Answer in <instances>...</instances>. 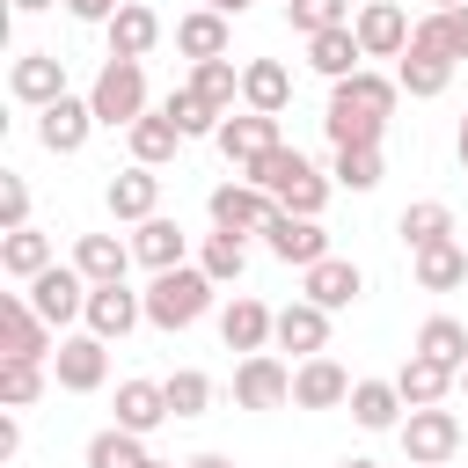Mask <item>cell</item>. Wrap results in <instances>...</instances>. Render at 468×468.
<instances>
[{
  "instance_id": "cell-57",
  "label": "cell",
  "mask_w": 468,
  "mask_h": 468,
  "mask_svg": "<svg viewBox=\"0 0 468 468\" xmlns=\"http://www.w3.org/2000/svg\"><path fill=\"white\" fill-rule=\"evenodd\" d=\"M461 388H468V366H461Z\"/></svg>"
},
{
  "instance_id": "cell-23",
  "label": "cell",
  "mask_w": 468,
  "mask_h": 468,
  "mask_svg": "<svg viewBox=\"0 0 468 468\" xmlns=\"http://www.w3.org/2000/svg\"><path fill=\"white\" fill-rule=\"evenodd\" d=\"M366 292V271L358 263H344V256H322L314 271H307V300L322 307V314H336V307H351Z\"/></svg>"
},
{
  "instance_id": "cell-11",
  "label": "cell",
  "mask_w": 468,
  "mask_h": 468,
  "mask_svg": "<svg viewBox=\"0 0 468 468\" xmlns=\"http://www.w3.org/2000/svg\"><path fill=\"white\" fill-rule=\"evenodd\" d=\"M278 146H285V139H278V117H263V110H241V117L219 124V154H227L241 176H249L263 154H278Z\"/></svg>"
},
{
  "instance_id": "cell-31",
  "label": "cell",
  "mask_w": 468,
  "mask_h": 468,
  "mask_svg": "<svg viewBox=\"0 0 468 468\" xmlns=\"http://www.w3.org/2000/svg\"><path fill=\"white\" fill-rule=\"evenodd\" d=\"M358 29H322V37H307V66L314 73H329V80H351L358 73Z\"/></svg>"
},
{
  "instance_id": "cell-16",
  "label": "cell",
  "mask_w": 468,
  "mask_h": 468,
  "mask_svg": "<svg viewBox=\"0 0 468 468\" xmlns=\"http://www.w3.org/2000/svg\"><path fill=\"white\" fill-rule=\"evenodd\" d=\"M88 132H95V102H80V95H58L51 110H37V139L51 154H80Z\"/></svg>"
},
{
  "instance_id": "cell-20",
  "label": "cell",
  "mask_w": 468,
  "mask_h": 468,
  "mask_svg": "<svg viewBox=\"0 0 468 468\" xmlns=\"http://www.w3.org/2000/svg\"><path fill=\"white\" fill-rule=\"evenodd\" d=\"M161 44V15L146 7V0H124L117 15H110V58H146Z\"/></svg>"
},
{
  "instance_id": "cell-54",
  "label": "cell",
  "mask_w": 468,
  "mask_h": 468,
  "mask_svg": "<svg viewBox=\"0 0 468 468\" xmlns=\"http://www.w3.org/2000/svg\"><path fill=\"white\" fill-rule=\"evenodd\" d=\"M336 468H380V461H358V453H351V461H336Z\"/></svg>"
},
{
  "instance_id": "cell-47",
  "label": "cell",
  "mask_w": 468,
  "mask_h": 468,
  "mask_svg": "<svg viewBox=\"0 0 468 468\" xmlns=\"http://www.w3.org/2000/svg\"><path fill=\"white\" fill-rule=\"evenodd\" d=\"M0 227H7V234L29 227V183H22V176H0Z\"/></svg>"
},
{
  "instance_id": "cell-35",
  "label": "cell",
  "mask_w": 468,
  "mask_h": 468,
  "mask_svg": "<svg viewBox=\"0 0 468 468\" xmlns=\"http://www.w3.org/2000/svg\"><path fill=\"white\" fill-rule=\"evenodd\" d=\"M0 271H7V278H22V285H29V278H44V271H51V234L15 227V234L0 241Z\"/></svg>"
},
{
  "instance_id": "cell-14",
  "label": "cell",
  "mask_w": 468,
  "mask_h": 468,
  "mask_svg": "<svg viewBox=\"0 0 468 468\" xmlns=\"http://www.w3.org/2000/svg\"><path fill=\"white\" fill-rule=\"evenodd\" d=\"M234 402H241V410H285V402H292V373H285L271 351H256V358L234 366Z\"/></svg>"
},
{
  "instance_id": "cell-8",
  "label": "cell",
  "mask_w": 468,
  "mask_h": 468,
  "mask_svg": "<svg viewBox=\"0 0 468 468\" xmlns=\"http://www.w3.org/2000/svg\"><path fill=\"white\" fill-rule=\"evenodd\" d=\"M7 95L29 102V110H51V102L66 95V58H58V51H22V58L7 66Z\"/></svg>"
},
{
  "instance_id": "cell-55",
  "label": "cell",
  "mask_w": 468,
  "mask_h": 468,
  "mask_svg": "<svg viewBox=\"0 0 468 468\" xmlns=\"http://www.w3.org/2000/svg\"><path fill=\"white\" fill-rule=\"evenodd\" d=\"M439 7H461V0H431V15H439Z\"/></svg>"
},
{
  "instance_id": "cell-51",
  "label": "cell",
  "mask_w": 468,
  "mask_h": 468,
  "mask_svg": "<svg viewBox=\"0 0 468 468\" xmlns=\"http://www.w3.org/2000/svg\"><path fill=\"white\" fill-rule=\"evenodd\" d=\"M453 154H461V168H468V117H461V132H453Z\"/></svg>"
},
{
  "instance_id": "cell-41",
  "label": "cell",
  "mask_w": 468,
  "mask_h": 468,
  "mask_svg": "<svg viewBox=\"0 0 468 468\" xmlns=\"http://www.w3.org/2000/svg\"><path fill=\"white\" fill-rule=\"evenodd\" d=\"M161 110L176 117V132H183V139H219V124H227V117H219V110H212L205 95H190V88H176V95H168Z\"/></svg>"
},
{
  "instance_id": "cell-25",
  "label": "cell",
  "mask_w": 468,
  "mask_h": 468,
  "mask_svg": "<svg viewBox=\"0 0 468 468\" xmlns=\"http://www.w3.org/2000/svg\"><path fill=\"white\" fill-rule=\"evenodd\" d=\"M241 102L263 110V117H285V102H292V73H285L278 58H249V66H241Z\"/></svg>"
},
{
  "instance_id": "cell-9",
  "label": "cell",
  "mask_w": 468,
  "mask_h": 468,
  "mask_svg": "<svg viewBox=\"0 0 468 468\" xmlns=\"http://www.w3.org/2000/svg\"><path fill=\"white\" fill-rule=\"evenodd\" d=\"M263 249H271L278 263H300V271H314V263L329 256V234H322V219H300V212H271V227H263Z\"/></svg>"
},
{
  "instance_id": "cell-26",
  "label": "cell",
  "mask_w": 468,
  "mask_h": 468,
  "mask_svg": "<svg viewBox=\"0 0 468 468\" xmlns=\"http://www.w3.org/2000/svg\"><path fill=\"white\" fill-rule=\"evenodd\" d=\"M395 95H402V80H388V73H351V80H329V102H344V110H373V117H395Z\"/></svg>"
},
{
  "instance_id": "cell-12",
  "label": "cell",
  "mask_w": 468,
  "mask_h": 468,
  "mask_svg": "<svg viewBox=\"0 0 468 468\" xmlns=\"http://www.w3.org/2000/svg\"><path fill=\"white\" fill-rule=\"evenodd\" d=\"M271 190H256V183H219L212 190V227L219 234H263L271 227Z\"/></svg>"
},
{
  "instance_id": "cell-5",
  "label": "cell",
  "mask_w": 468,
  "mask_h": 468,
  "mask_svg": "<svg viewBox=\"0 0 468 468\" xmlns=\"http://www.w3.org/2000/svg\"><path fill=\"white\" fill-rule=\"evenodd\" d=\"M88 292H95V285H88L73 263H51L44 278H29V307H37L51 329H66L73 314H88Z\"/></svg>"
},
{
  "instance_id": "cell-4",
  "label": "cell",
  "mask_w": 468,
  "mask_h": 468,
  "mask_svg": "<svg viewBox=\"0 0 468 468\" xmlns=\"http://www.w3.org/2000/svg\"><path fill=\"white\" fill-rule=\"evenodd\" d=\"M402 453H410V468H446L453 453H461V417L439 402V410H410L402 424Z\"/></svg>"
},
{
  "instance_id": "cell-28",
  "label": "cell",
  "mask_w": 468,
  "mask_h": 468,
  "mask_svg": "<svg viewBox=\"0 0 468 468\" xmlns=\"http://www.w3.org/2000/svg\"><path fill=\"white\" fill-rule=\"evenodd\" d=\"M161 417H168V388H161V380H117V424H124V431L146 439Z\"/></svg>"
},
{
  "instance_id": "cell-56",
  "label": "cell",
  "mask_w": 468,
  "mask_h": 468,
  "mask_svg": "<svg viewBox=\"0 0 468 468\" xmlns=\"http://www.w3.org/2000/svg\"><path fill=\"white\" fill-rule=\"evenodd\" d=\"M146 468H176V461H146Z\"/></svg>"
},
{
  "instance_id": "cell-42",
  "label": "cell",
  "mask_w": 468,
  "mask_h": 468,
  "mask_svg": "<svg viewBox=\"0 0 468 468\" xmlns=\"http://www.w3.org/2000/svg\"><path fill=\"white\" fill-rule=\"evenodd\" d=\"M417 37H424V44H439V51L461 66V58H468V0H461V7H439V15H424V22H417Z\"/></svg>"
},
{
  "instance_id": "cell-49",
  "label": "cell",
  "mask_w": 468,
  "mask_h": 468,
  "mask_svg": "<svg viewBox=\"0 0 468 468\" xmlns=\"http://www.w3.org/2000/svg\"><path fill=\"white\" fill-rule=\"evenodd\" d=\"M15 446H22V424H15V417H0V461H15Z\"/></svg>"
},
{
  "instance_id": "cell-45",
  "label": "cell",
  "mask_w": 468,
  "mask_h": 468,
  "mask_svg": "<svg viewBox=\"0 0 468 468\" xmlns=\"http://www.w3.org/2000/svg\"><path fill=\"white\" fill-rule=\"evenodd\" d=\"M380 146H351V154H336V168H329V183L336 190H380Z\"/></svg>"
},
{
  "instance_id": "cell-52",
  "label": "cell",
  "mask_w": 468,
  "mask_h": 468,
  "mask_svg": "<svg viewBox=\"0 0 468 468\" xmlns=\"http://www.w3.org/2000/svg\"><path fill=\"white\" fill-rule=\"evenodd\" d=\"M205 7H212V15H241L249 0H205Z\"/></svg>"
},
{
  "instance_id": "cell-22",
  "label": "cell",
  "mask_w": 468,
  "mask_h": 468,
  "mask_svg": "<svg viewBox=\"0 0 468 468\" xmlns=\"http://www.w3.org/2000/svg\"><path fill=\"white\" fill-rule=\"evenodd\" d=\"M124 263H132V241H117V234H80L73 241V271L88 285H124Z\"/></svg>"
},
{
  "instance_id": "cell-50",
  "label": "cell",
  "mask_w": 468,
  "mask_h": 468,
  "mask_svg": "<svg viewBox=\"0 0 468 468\" xmlns=\"http://www.w3.org/2000/svg\"><path fill=\"white\" fill-rule=\"evenodd\" d=\"M183 468H234V461H227V453H190Z\"/></svg>"
},
{
  "instance_id": "cell-19",
  "label": "cell",
  "mask_w": 468,
  "mask_h": 468,
  "mask_svg": "<svg viewBox=\"0 0 468 468\" xmlns=\"http://www.w3.org/2000/svg\"><path fill=\"white\" fill-rule=\"evenodd\" d=\"M271 344L278 351H300V358H322L329 351V314L314 300H292V307H278V336Z\"/></svg>"
},
{
  "instance_id": "cell-27",
  "label": "cell",
  "mask_w": 468,
  "mask_h": 468,
  "mask_svg": "<svg viewBox=\"0 0 468 468\" xmlns=\"http://www.w3.org/2000/svg\"><path fill=\"white\" fill-rule=\"evenodd\" d=\"M183 249H190V234H183L176 219H161V212H154V219H139V234H132V256H139L146 271H176V263H183Z\"/></svg>"
},
{
  "instance_id": "cell-38",
  "label": "cell",
  "mask_w": 468,
  "mask_h": 468,
  "mask_svg": "<svg viewBox=\"0 0 468 468\" xmlns=\"http://www.w3.org/2000/svg\"><path fill=\"white\" fill-rule=\"evenodd\" d=\"M154 453H146V439L139 431H124V424H110V431H95L88 439V468H146Z\"/></svg>"
},
{
  "instance_id": "cell-46",
  "label": "cell",
  "mask_w": 468,
  "mask_h": 468,
  "mask_svg": "<svg viewBox=\"0 0 468 468\" xmlns=\"http://www.w3.org/2000/svg\"><path fill=\"white\" fill-rule=\"evenodd\" d=\"M161 388H168V417H205V402H212V380H205L197 366H183V373H168Z\"/></svg>"
},
{
  "instance_id": "cell-37",
  "label": "cell",
  "mask_w": 468,
  "mask_h": 468,
  "mask_svg": "<svg viewBox=\"0 0 468 468\" xmlns=\"http://www.w3.org/2000/svg\"><path fill=\"white\" fill-rule=\"evenodd\" d=\"M190 95H205L219 117H234V95H241V66H234V58H205V66H190Z\"/></svg>"
},
{
  "instance_id": "cell-2",
  "label": "cell",
  "mask_w": 468,
  "mask_h": 468,
  "mask_svg": "<svg viewBox=\"0 0 468 468\" xmlns=\"http://www.w3.org/2000/svg\"><path fill=\"white\" fill-rule=\"evenodd\" d=\"M205 307H212V278H205L197 263L154 271V285H146V322H154V329H190Z\"/></svg>"
},
{
  "instance_id": "cell-15",
  "label": "cell",
  "mask_w": 468,
  "mask_h": 468,
  "mask_svg": "<svg viewBox=\"0 0 468 468\" xmlns=\"http://www.w3.org/2000/svg\"><path fill=\"white\" fill-rule=\"evenodd\" d=\"M351 29H358V51H366V58H402V51H410V15H402L395 0H366Z\"/></svg>"
},
{
  "instance_id": "cell-43",
  "label": "cell",
  "mask_w": 468,
  "mask_h": 468,
  "mask_svg": "<svg viewBox=\"0 0 468 468\" xmlns=\"http://www.w3.org/2000/svg\"><path fill=\"white\" fill-rule=\"evenodd\" d=\"M37 395H44V358H0V402L29 410Z\"/></svg>"
},
{
  "instance_id": "cell-44",
  "label": "cell",
  "mask_w": 468,
  "mask_h": 468,
  "mask_svg": "<svg viewBox=\"0 0 468 468\" xmlns=\"http://www.w3.org/2000/svg\"><path fill=\"white\" fill-rule=\"evenodd\" d=\"M285 22L300 37H322V29H351V0H285Z\"/></svg>"
},
{
  "instance_id": "cell-24",
  "label": "cell",
  "mask_w": 468,
  "mask_h": 468,
  "mask_svg": "<svg viewBox=\"0 0 468 468\" xmlns=\"http://www.w3.org/2000/svg\"><path fill=\"white\" fill-rule=\"evenodd\" d=\"M453 380H461V373H453V366H439V358H424V351H410V358H402V373H395V388H402V402H410V410H439Z\"/></svg>"
},
{
  "instance_id": "cell-29",
  "label": "cell",
  "mask_w": 468,
  "mask_h": 468,
  "mask_svg": "<svg viewBox=\"0 0 468 468\" xmlns=\"http://www.w3.org/2000/svg\"><path fill=\"white\" fill-rule=\"evenodd\" d=\"M402 410H410V402H402L395 380H358V388H351V417H358L366 431H395Z\"/></svg>"
},
{
  "instance_id": "cell-18",
  "label": "cell",
  "mask_w": 468,
  "mask_h": 468,
  "mask_svg": "<svg viewBox=\"0 0 468 468\" xmlns=\"http://www.w3.org/2000/svg\"><path fill=\"white\" fill-rule=\"evenodd\" d=\"M395 80H402V88H410L417 102H431V95H446V80H453V58H446L439 44H424V37L410 29V51H402Z\"/></svg>"
},
{
  "instance_id": "cell-13",
  "label": "cell",
  "mask_w": 468,
  "mask_h": 468,
  "mask_svg": "<svg viewBox=\"0 0 468 468\" xmlns=\"http://www.w3.org/2000/svg\"><path fill=\"white\" fill-rule=\"evenodd\" d=\"M278 336V314L263 307V300H249V292H234L227 307H219V344L227 351H241V358H256L263 344Z\"/></svg>"
},
{
  "instance_id": "cell-39",
  "label": "cell",
  "mask_w": 468,
  "mask_h": 468,
  "mask_svg": "<svg viewBox=\"0 0 468 468\" xmlns=\"http://www.w3.org/2000/svg\"><path fill=\"white\" fill-rule=\"evenodd\" d=\"M197 271H205L212 285H234V278L249 271V241H241V234H205V249H197Z\"/></svg>"
},
{
  "instance_id": "cell-30",
  "label": "cell",
  "mask_w": 468,
  "mask_h": 468,
  "mask_svg": "<svg viewBox=\"0 0 468 468\" xmlns=\"http://www.w3.org/2000/svg\"><path fill=\"white\" fill-rule=\"evenodd\" d=\"M176 51L183 58H227V15H212V7H197V15H183L176 22Z\"/></svg>"
},
{
  "instance_id": "cell-36",
  "label": "cell",
  "mask_w": 468,
  "mask_h": 468,
  "mask_svg": "<svg viewBox=\"0 0 468 468\" xmlns=\"http://www.w3.org/2000/svg\"><path fill=\"white\" fill-rule=\"evenodd\" d=\"M417 285H424V292H453V285H468V249H461V241H431V249H417Z\"/></svg>"
},
{
  "instance_id": "cell-10",
  "label": "cell",
  "mask_w": 468,
  "mask_h": 468,
  "mask_svg": "<svg viewBox=\"0 0 468 468\" xmlns=\"http://www.w3.org/2000/svg\"><path fill=\"white\" fill-rule=\"evenodd\" d=\"M88 336H102V344H117V336H132L139 322H146V292H132V285H95L88 292Z\"/></svg>"
},
{
  "instance_id": "cell-40",
  "label": "cell",
  "mask_w": 468,
  "mask_h": 468,
  "mask_svg": "<svg viewBox=\"0 0 468 468\" xmlns=\"http://www.w3.org/2000/svg\"><path fill=\"white\" fill-rule=\"evenodd\" d=\"M417 351H424V358H439V366H453V373H461V366H468V329H461V322H453V314H431V322H424V329H417Z\"/></svg>"
},
{
  "instance_id": "cell-48",
  "label": "cell",
  "mask_w": 468,
  "mask_h": 468,
  "mask_svg": "<svg viewBox=\"0 0 468 468\" xmlns=\"http://www.w3.org/2000/svg\"><path fill=\"white\" fill-rule=\"evenodd\" d=\"M117 7H124V0H66V15H73V22H102V29H110V15H117Z\"/></svg>"
},
{
  "instance_id": "cell-32",
  "label": "cell",
  "mask_w": 468,
  "mask_h": 468,
  "mask_svg": "<svg viewBox=\"0 0 468 468\" xmlns=\"http://www.w3.org/2000/svg\"><path fill=\"white\" fill-rule=\"evenodd\" d=\"M322 132H329V146H336V154H351V146H380V132H388V117H373V110H344V102H329V110H322Z\"/></svg>"
},
{
  "instance_id": "cell-7",
  "label": "cell",
  "mask_w": 468,
  "mask_h": 468,
  "mask_svg": "<svg viewBox=\"0 0 468 468\" xmlns=\"http://www.w3.org/2000/svg\"><path fill=\"white\" fill-rule=\"evenodd\" d=\"M51 373H58L66 395H95V388L110 380V344H102V336H58Z\"/></svg>"
},
{
  "instance_id": "cell-33",
  "label": "cell",
  "mask_w": 468,
  "mask_h": 468,
  "mask_svg": "<svg viewBox=\"0 0 468 468\" xmlns=\"http://www.w3.org/2000/svg\"><path fill=\"white\" fill-rule=\"evenodd\" d=\"M176 146H183V132H176V117H168V110H146V117L132 124V161H139V168L176 161Z\"/></svg>"
},
{
  "instance_id": "cell-21",
  "label": "cell",
  "mask_w": 468,
  "mask_h": 468,
  "mask_svg": "<svg viewBox=\"0 0 468 468\" xmlns=\"http://www.w3.org/2000/svg\"><path fill=\"white\" fill-rule=\"evenodd\" d=\"M102 197H110V212H117V219H132V227H139V219H154V212H161V176L132 161L124 176H110V190H102Z\"/></svg>"
},
{
  "instance_id": "cell-1",
  "label": "cell",
  "mask_w": 468,
  "mask_h": 468,
  "mask_svg": "<svg viewBox=\"0 0 468 468\" xmlns=\"http://www.w3.org/2000/svg\"><path fill=\"white\" fill-rule=\"evenodd\" d=\"M249 183H256V190H271V205H278V212H300V219H314V212L329 205V176H322L300 146L263 154V161L249 168Z\"/></svg>"
},
{
  "instance_id": "cell-34",
  "label": "cell",
  "mask_w": 468,
  "mask_h": 468,
  "mask_svg": "<svg viewBox=\"0 0 468 468\" xmlns=\"http://www.w3.org/2000/svg\"><path fill=\"white\" fill-rule=\"evenodd\" d=\"M395 234H402V241H410V256H417V249H431V241H453V212H446L439 197H417V205H402Z\"/></svg>"
},
{
  "instance_id": "cell-6",
  "label": "cell",
  "mask_w": 468,
  "mask_h": 468,
  "mask_svg": "<svg viewBox=\"0 0 468 468\" xmlns=\"http://www.w3.org/2000/svg\"><path fill=\"white\" fill-rule=\"evenodd\" d=\"M0 358H51V322L29 307V292H0Z\"/></svg>"
},
{
  "instance_id": "cell-17",
  "label": "cell",
  "mask_w": 468,
  "mask_h": 468,
  "mask_svg": "<svg viewBox=\"0 0 468 468\" xmlns=\"http://www.w3.org/2000/svg\"><path fill=\"white\" fill-rule=\"evenodd\" d=\"M351 388H358V380H351L329 351H322V358H300V373H292V402H300V410H336V402H351Z\"/></svg>"
},
{
  "instance_id": "cell-53",
  "label": "cell",
  "mask_w": 468,
  "mask_h": 468,
  "mask_svg": "<svg viewBox=\"0 0 468 468\" xmlns=\"http://www.w3.org/2000/svg\"><path fill=\"white\" fill-rule=\"evenodd\" d=\"M7 7H15V15H37V7H51V0H7Z\"/></svg>"
},
{
  "instance_id": "cell-3",
  "label": "cell",
  "mask_w": 468,
  "mask_h": 468,
  "mask_svg": "<svg viewBox=\"0 0 468 468\" xmlns=\"http://www.w3.org/2000/svg\"><path fill=\"white\" fill-rule=\"evenodd\" d=\"M88 102H95V124H110V132L124 124V132H132V124L146 117V66H139V58H110V66L95 73Z\"/></svg>"
}]
</instances>
